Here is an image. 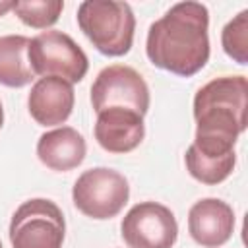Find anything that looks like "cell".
I'll use <instances>...</instances> for the list:
<instances>
[{
    "mask_svg": "<svg viewBox=\"0 0 248 248\" xmlns=\"http://www.w3.org/2000/svg\"><path fill=\"white\" fill-rule=\"evenodd\" d=\"M64 10L62 0H19L14 2V14L21 23L33 29H46L54 25Z\"/></svg>",
    "mask_w": 248,
    "mask_h": 248,
    "instance_id": "15",
    "label": "cell"
},
{
    "mask_svg": "<svg viewBox=\"0 0 248 248\" xmlns=\"http://www.w3.org/2000/svg\"><path fill=\"white\" fill-rule=\"evenodd\" d=\"M120 234L128 248H172L178 238V223L167 205L140 202L124 215Z\"/></svg>",
    "mask_w": 248,
    "mask_h": 248,
    "instance_id": "8",
    "label": "cell"
},
{
    "mask_svg": "<svg viewBox=\"0 0 248 248\" xmlns=\"http://www.w3.org/2000/svg\"><path fill=\"white\" fill-rule=\"evenodd\" d=\"M10 10H14V0H0V17L6 16Z\"/></svg>",
    "mask_w": 248,
    "mask_h": 248,
    "instance_id": "17",
    "label": "cell"
},
{
    "mask_svg": "<svg viewBox=\"0 0 248 248\" xmlns=\"http://www.w3.org/2000/svg\"><path fill=\"white\" fill-rule=\"evenodd\" d=\"M27 48L29 39L25 35L0 37V85L25 87L35 79Z\"/></svg>",
    "mask_w": 248,
    "mask_h": 248,
    "instance_id": "13",
    "label": "cell"
},
{
    "mask_svg": "<svg viewBox=\"0 0 248 248\" xmlns=\"http://www.w3.org/2000/svg\"><path fill=\"white\" fill-rule=\"evenodd\" d=\"M74 85L60 78H39L27 97L31 118L39 126L64 124L74 110Z\"/></svg>",
    "mask_w": 248,
    "mask_h": 248,
    "instance_id": "11",
    "label": "cell"
},
{
    "mask_svg": "<svg viewBox=\"0 0 248 248\" xmlns=\"http://www.w3.org/2000/svg\"><path fill=\"white\" fill-rule=\"evenodd\" d=\"M196 136L192 145L211 157L234 153L238 136L248 126V79L244 76H221L194 95Z\"/></svg>",
    "mask_w": 248,
    "mask_h": 248,
    "instance_id": "2",
    "label": "cell"
},
{
    "mask_svg": "<svg viewBox=\"0 0 248 248\" xmlns=\"http://www.w3.org/2000/svg\"><path fill=\"white\" fill-rule=\"evenodd\" d=\"M234 231V211L219 198H203L188 211V232L203 248L223 246Z\"/></svg>",
    "mask_w": 248,
    "mask_h": 248,
    "instance_id": "9",
    "label": "cell"
},
{
    "mask_svg": "<svg viewBox=\"0 0 248 248\" xmlns=\"http://www.w3.org/2000/svg\"><path fill=\"white\" fill-rule=\"evenodd\" d=\"M209 12L200 2H178L153 21L145 39L149 62L180 78L196 76L209 60Z\"/></svg>",
    "mask_w": 248,
    "mask_h": 248,
    "instance_id": "1",
    "label": "cell"
},
{
    "mask_svg": "<svg viewBox=\"0 0 248 248\" xmlns=\"http://www.w3.org/2000/svg\"><path fill=\"white\" fill-rule=\"evenodd\" d=\"M97 143L108 153H130L134 151L145 136L143 116L136 110L112 107L97 114L93 128Z\"/></svg>",
    "mask_w": 248,
    "mask_h": 248,
    "instance_id": "10",
    "label": "cell"
},
{
    "mask_svg": "<svg viewBox=\"0 0 248 248\" xmlns=\"http://www.w3.org/2000/svg\"><path fill=\"white\" fill-rule=\"evenodd\" d=\"M0 248H2V242H0Z\"/></svg>",
    "mask_w": 248,
    "mask_h": 248,
    "instance_id": "19",
    "label": "cell"
},
{
    "mask_svg": "<svg viewBox=\"0 0 248 248\" xmlns=\"http://www.w3.org/2000/svg\"><path fill=\"white\" fill-rule=\"evenodd\" d=\"M221 46L236 64H248V10H242L221 31Z\"/></svg>",
    "mask_w": 248,
    "mask_h": 248,
    "instance_id": "16",
    "label": "cell"
},
{
    "mask_svg": "<svg viewBox=\"0 0 248 248\" xmlns=\"http://www.w3.org/2000/svg\"><path fill=\"white\" fill-rule=\"evenodd\" d=\"M184 163H186V169L192 178H196L202 184L215 186L232 174L234 165H236V153L227 155V157H211V155L200 153L190 143V147L186 149V155H184Z\"/></svg>",
    "mask_w": 248,
    "mask_h": 248,
    "instance_id": "14",
    "label": "cell"
},
{
    "mask_svg": "<svg viewBox=\"0 0 248 248\" xmlns=\"http://www.w3.org/2000/svg\"><path fill=\"white\" fill-rule=\"evenodd\" d=\"M12 248H62L66 221L62 209L46 198L23 202L10 221Z\"/></svg>",
    "mask_w": 248,
    "mask_h": 248,
    "instance_id": "5",
    "label": "cell"
},
{
    "mask_svg": "<svg viewBox=\"0 0 248 248\" xmlns=\"http://www.w3.org/2000/svg\"><path fill=\"white\" fill-rule=\"evenodd\" d=\"M78 25L91 45L105 56L130 52L136 31V16L126 2L85 0L78 6Z\"/></svg>",
    "mask_w": 248,
    "mask_h": 248,
    "instance_id": "3",
    "label": "cell"
},
{
    "mask_svg": "<svg viewBox=\"0 0 248 248\" xmlns=\"http://www.w3.org/2000/svg\"><path fill=\"white\" fill-rule=\"evenodd\" d=\"M130 198V186L124 174L108 167L83 170L72 188L74 205L91 219L116 217Z\"/></svg>",
    "mask_w": 248,
    "mask_h": 248,
    "instance_id": "6",
    "label": "cell"
},
{
    "mask_svg": "<svg viewBox=\"0 0 248 248\" xmlns=\"http://www.w3.org/2000/svg\"><path fill=\"white\" fill-rule=\"evenodd\" d=\"M27 56L33 74L41 78H60L68 83H78L89 70L83 48L68 33L56 29L41 31L29 39Z\"/></svg>",
    "mask_w": 248,
    "mask_h": 248,
    "instance_id": "4",
    "label": "cell"
},
{
    "mask_svg": "<svg viewBox=\"0 0 248 248\" xmlns=\"http://www.w3.org/2000/svg\"><path fill=\"white\" fill-rule=\"evenodd\" d=\"M91 105L97 114L112 107H122L145 116L149 110V87L132 66L112 64L97 74L91 85Z\"/></svg>",
    "mask_w": 248,
    "mask_h": 248,
    "instance_id": "7",
    "label": "cell"
},
{
    "mask_svg": "<svg viewBox=\"0 0 248 248\" xmlns=\"http://www.w3.org/2000/svg\"><path fill=\"white\" fill-rule=\"evenodd\" d=\"M4 124V108H2V103H0V128Z\"/></svg>",
    "mask_w": 248,
    "mask_h": 248,
    "instance_id": "18",
    "label": "cell"
},
{
    "mask_svg": "<svg viewBox=\"0 0 248 248\" xmlns=\"http://www.w3.org/2000/svg\"><path fill=\"white\" fill-rule=\"evenodd\" d=\"M87 145L83 136L72 126H60L50 132H45L37 141L39 161L58 172H66L83 163Z\"/></svg>",
    "mask_w": 248,
    "mask_h": 248,
    "instance_id": "12",
    "label": "cell"
}]
</instances>
